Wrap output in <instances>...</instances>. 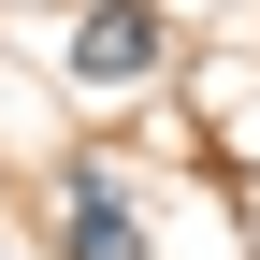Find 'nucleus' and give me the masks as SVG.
Returning <instances> with one entry per match:
<instances>
[{"mask_svg": "<svg viewBox=\"0 0 260 260\" xmlns=\"http://www.w3.org/2000/svg\"><path fill=\"white\" fill-rule=\"evenodd\" d=\"M73 73L87 87H145L159 73V15H145V0H102V15L73 29Z\"/></svg>", "mask_w": 260, "mask_h": 260, "instance_id": "nucleus-2", "label": "nucleus"}, {"mask_svg": "<svg viewBox=\"0 0 260 260\" xmlns=\"http://www.w3.org/2000/svg\"><path fill=\"white\" fill-rule=\"evenodd\" d=\"M58 260H145V217L102 159H58Z\"/></svg>", "mask_w": 260, "mask_h": 260, "instance_id": "nucleus-1", "label": "nucleus"}]
</instances>
